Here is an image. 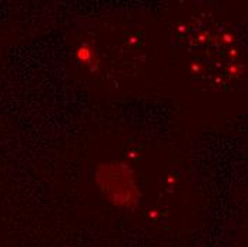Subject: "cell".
<instances>
[{"instance_id": "obj_1", "label": "cell", "mask_w": 248, "mask_h": 247, "mask_svg": "<svg viewBox=\"0 0 248 247\" xmlns=\"http://www.w3.org/2000/svg\"><path fill=\"white\" fill-rule=\"evenodd\" d=\"M97 183L101 192L111 203L123 207H133L139 201V190L131 170L123 163L100 165Z\"/></svg>"}, {"instance_id": "obj_2", "label": "cell", "mask_w": 248, "mask_h": 247, "mask_svg": "<svg viewBox=\"0 0 248 247\" xmlns=\"http://www.w3.org/2000/svg\"><path fill=\"white\" fill-rule=\"evenodd\" d=\"M78 59L84 60V62H87L90 59V51H89L87 48H81V49L78 50Z\"/></svg>"}]
</instances>
